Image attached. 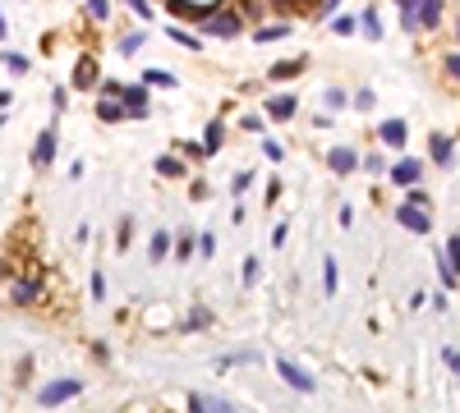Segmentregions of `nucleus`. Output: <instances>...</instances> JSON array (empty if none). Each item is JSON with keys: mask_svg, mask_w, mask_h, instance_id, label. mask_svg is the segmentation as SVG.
Masks as SVG:
<instances>
[{"mask_svg": "<svg viewBox=\"0 0 460 413\" xmlns=\"http://www.w3.org/2000/svg\"><path fill=\"white\" fill-rule=\"evenodd\" d=\"M78 390H83V381H78V377L51 381V386H42V390H37V404H42V409H55V404H65V400H74Z\"/></svg>", "mask_w": 460, "mask_h": 413, "instance_id": "f257e3e1", "label": "nucleus"}, {"mask_svg": "<svg viewBox=\"0 0 460 413\" xmlns=\"http://www.w3.org/2000/svg\"><path fill=\"white\" fill-rule=\"evenodd\" d=\"M396 221L405 225L410 234H428V230H433V221H428V206H414V202H400V206H396Z\"/></svg>", "mask_w": 460, "mask_h": 413, "instance_id": "f03ea898", "label": "nucleus"}, {"mask_svg": "<svg viewBox=\"0 0 460 413\" xmlns=\"http://www.w3.org/2000/svg\"><path fill=\"white\" fill-rule=\"evenodd\" d=\"M277 372H281V381H286V386H295L299 395H313V390H318V381L309 377L304 368H299V363H290V358H281L277 363Z\"/></svg>", "mask_w": 460, "mask_h": 413, "instance_id": "7ed1b4c3", "label": "nucleus"}, {"mask_svg": "<svg viewBox=\"0 0 460 413\" xmlns=\"http://www.w3.org/2000/svg\"><path fill=\"white\" fill-rule=\"evenodd\" d=\"M120 106H124V115H129V120H148V87H120Z\"/></svg>", "mask_w": 460, "mask_h": 413, "instance_id": "20e7f679", "label": "nucleus"}, {"mask_svg": "<svg viewBox=\"0 0 460 413\" xmlns=\"http://www.w3.org/2000/svg\"><path fill=\"white\" fill-rule=\"evenodd\" d=\"M387 175H391V184H419V175H424V165L414 161V156H405V161H396V165H387Z\"/></svg>", "mask_w": 460, "mask_h": 413, "instance_id": "39448f33", "label": "nucleus"}, {"mask_svg": "<svg viewBox=\"0 0 460 413\" xmlns=\"http://www.w3.org/2000/svg\"><path fill=\"white\" fill-rule=\"evenodd\" d=\"M203 28H208L212 37H235L240 33V14H217V9H212V14L203 18Z\"/></svg>", "mask_w": 460, "mask_h": 413, "instance_id": "423d86ee", "label": "nucleus"}, {"mask_svg": "<svg viewBox=\"0 0 460 413\" xmlns=\"http://www.w3.org/2000/svg\"><path fill=\"white\" fill-rule=\"evenodd\" d=\"M51 161H55V129H42V133H37V143H33V165H42V170H46Z\"/></svg>", "mask_w": 460, "mask_h": 413, "instance_id": "0eeeda50", "label": "nucleus"}, {"mask_svg": "<svg viewBox=\"0 0 460 413\" xmlns=\"http://www.w3.org/2000/svg\"><path fill=\"white\" fill-rule=\"evenodd\" d=\"M428 152H433L437 165H451L456 161V138L451 133H433V138H428Z\"/></svg>", "mask_w": 460, "mask_h": 413, "instance_id": "6e6552de", "label": "nucleus"}, {"mask_svg": "<svg viewBox=\"0 0 460 413\" xmlns=\"http://www.w3.org/2000/svg\"><path fill=\"white\" fill-rule=\"evenodd\" d=\"M70 83H74V87H97V55H78Z\"/></svg>", "mask_w": 460, "mask_h": 413, "instance_id": "1a4fd4ad", "label": "nucleus"}, {"mask_svg": "<svg viewBox=\"0 0 460 413\" xmlns=\"http://www.w3.org/2000/svg\"><path fill=\"white\" fill-rule=\"evenodd\" d=\"M414 23L419 28H437L442 23V0H419L414 5Z\"/></svg>", "mask_w": 460, "mask_h": 413, "instance_id": "9d476101", "label": "nucleus"}, {"mask_svg": "<svg viewBox=\"0 0 460 413\" xmlns=\"http://www.w3.org/2000/svg\"><path fill=\"white\" fill-rule=\"evenodd\" d=\"M327 165L336 175H350V170H359V156H355V147H336V152H327Z\"/></svg>", "mask_w": 460, "mask_h": 413, "instance_id": "9b49d317", "label": "nucleus"}, {"mask_svg": "<svg viewBox=\"0 0 460 413\" xmlns=\"http://www.w3.org/2000/svg\"><path fill=\"white\" fill-rule=\"evenodd\" d=\"M378 138H383L387 147H405V138H410V124H405V120H383V129H378Z\"/></svg>", "mask_w": 460, "mask_h": 413, "instance_id": "f8f14e48", "label": "nucleus"}, {"mask_svg": "<svg viewBox=\"0 0 460 413\" xmlns=\"http://www.w3.org/2000/svg\"><path fill=\"white\" fill-rule=\"evenodd\" d=\"M97 120H102V124L129 120V115H124V106H120V97H102V101H97Z\"/></svg>", "mask_w": 460, "mask_h": 413, "instance_id": "ddd939ff", "label": "nucleus"}, {"mask_svg": "<svg viewBox=\"0 0 460 413\" xmlns=\"http://www.w3.org/2000/svg\"><path fill=\"white\" fill-rule=\"evenodd\" d=\"M295 111H299V101L290 92H281V97H272V101H267V115H272V120H295Z\"/></svg>", "mask_w": 460, "mask_h": 413, "instance_id": "4468645a", "label": "nucleus"}, {"mask_svg": "<svg viewBox=\"0 0 460 413\" xmlns=\"http://www.w3.org/2000/svg\"><path fill=\"white\" fill-rule=\"evenodd\" d=\"M37 299H42V280H18L14 285V303L18 308H33Z\"/></svg>", "mask_w": 460, "mask_h": 413, "instance_id": "2eb2a0df", "label": "nucleus"}, {"mask_svg": "<svg viewBox=\"0 0 460 413\" xmlns=\"http://www.w3.org/2000/svg\"><path fill=\"white\" fill-rule=\"evenodd\" d=\"M221 143H226V124H221V120H212V124H208V133H203V152H208V156H217V152H221Z\"/></svg>", "mask_w": 460, "mask_h": 413, "instance_id": "dca6fc26", "label": "nucleus"}, {"mask_svg": "<svg viewBox=\"0 0 460 413\" xmlns=\"http://www.w3.org/2000/svg\"><path fill=\"white\" fill-rule=\"evenodd\" d=\"M171 253H175V262H189V258H193V253H198V239H193V234H189V230H184V234H180V239H171Z\"/></svg>", "mask_w": 460, "mask_h": 413, "instance_id": "f3484780", "label": "nucleus"}, {"mask_svg": "<svg viewBox=\"0 0 460 413\" xmlns=\"http://www.w3.org/2000/svg\"><path fill=\"white\" fill-rule=\"evenodd\" d=\"M143 87H175L171 69H143Z\"/></svg>", "mask_w": 460, "mask_h": 413, "instance_id": "a211bd4d", "label": "nucleus"}, {"mask_svg": "<svg viewBox=\"0 0 460 413\" xmlns=\"http://www.w3.org/2000/svg\"><path fill=\"white\" fill-rule=\"evenodd\" d=\"M156 175H161V180H180L184 161H180V156H161V161H156Z\"/></svg>", "mask_w": 460, "mask_h": 413, "instance_id": "6ab92c4d", "label": "nucleus"}, {"mask_svg": "<svg viewBox=\"0 0 460 413\" xmlns=\"http://www.w3.org/2000/svg\"><path fill=\"white\" fill-rule=\"evenodd\" d=\"M166 258H171V234L156 230L152 234V262H166Z\"/></svg>", "mask_w": 460, "mask_h": 413, "instance_id": "aec40b11", "label": "nucleus"}, {"mask_svg": "<svg viewBox=\"0 0 460 413\" xmlns=\"http://www.w3.org/2000/svg\"><path fill=\"white\" fill-rule=\"evenodd\" d=\"M336 285H341V271H336V258H327V267H322V290H327V299L336 294Z\"/></svg>", "mask_w": 460, "mask_h": 413, "instance_id": "412c9836", "label": "nucleus"}, {"mask_svg": "<svg viewBox=\"0 0 460 413\" xmlns=\"http://www.w3.org/2000/svg\"><path fill=\"white\" fill-rule=\"evenodd\" d=\"M414 5H419V0H396V9H400V28H405V33H414Z\"/></svg>", "mask_w": 460, "mask_h": 413, "instance_id": "4be33fe9", "label": "nucleus"}, {"mask_svg": "<svg viewBox=\"0 0 460 413\" xmlns=\"http://www.w3.org/2000/svg\"><path fill=\"white\" fill-rule=\"evenodd\" d=\"M437 275H442L446 290H456V258H446V253H442V262H437Z\"/></svg>", "mask_w": 460, "mask_h": 413, "instance_id": "5701e85b", "label": "nucleus"}, {"mask_svg": "<svg viewBox=\"0 0 460 413\" xmlns=\"http://www.w3.org/2000/svg\"><path fill=\"white\" fill-rule=\"evenodd\" d=\"M189 404H193V409H221V413H226V409H230V400H212V395H189Z\"/></svg>", "mask_w": 460, "mask_h": 413, "instance_id": "b1692460", "label": "nucleus"}, {"mask_svg": "<svg viewBox=\"0 0 460 413\" xmlns=\"http://www.w3.org/2000/svg\"><path fill=\"white\" fill-rule=\"evenodd\" d=\"M87 18L106 23V18H111V0H87Z\"/></svg>", "mask_w": 460, "mask_h": 413, "instance_id": "393cba45", "label": "nucleus"}, {"mask_svg": "<svg viewBox=\"0 0 460 413\" xmlns=\"http://www.w3.org/2000/svg\"><path fill=\"white\" fill-rule=\"evenodd\" d=\"M299 69H304V60H281V65H272V78H295Z\"/></svg>", "mask_w": 460, "mask_h": 413, "instance_id": "a878e982", "label": "nucleus"}, {"mask_svg": "<svg viewBox=\"0 0 460 413\" xmlns=\"http://www.w3.org/2000/svg\"><path fill=\"white\" fill-rule=\"evenodd\" d=\"M359 23H364V33H368V42H378V37H383V18L373 14V9H368L364 18H359Z\"/></svg>", "mask_w": 460, "mask_h": 413, "instance_id": "bb28decb", "label": "nucleus"}, {"mask_svg": "<svg viewBox=\"0 0 460 413\" xmlns=\"http://www.w3.org/2000/svg\"><path fill=\"white\" fill-rule=\"evenodd\" d=\"M171 42H180V46H189V51H198V37H193V33H184V28H171Z\"/></svg>", "mask_w": 460, "mask_h": 413, "instance_id": "cd10ccee", "label": "nucleus"}, {"mask_svg": "<svg viewBox=\"0 0 460 413\" xmlns=\"http://www.w3.org/2000/svg\"><path fill=\"white\" fill-rule=\"evenodd\" d=\"M253 358H258L253 349H240V353H226V358H221L217 368H235V363H253Z\"/></svg>", "mask_w": 460, "mask_h": 413, "instance_id": "c85d7f7f", "label": "nucleus"}, {"mask_svg": "<svg viewBox=\"0 0 460 413\" xmlns=\"http://www.w3.org/2000/svg\"><path fill=\"white\" fill-rule=\"evenodd\" d=\"M249 184H253V175L240 170V175H235V184H230V193H235V198H244V193H249Z\"/></svg>", "mask_w": 460, "mask_h": 413, "instance_id": "c756f323", "label": "nucleus"}, {"mask_svg": "<svg viewBox=\"0 0 460 413\" xmlns=\"http://www.w3.org/2000/svg\"><path fill=\"white\" fill-rule=\"evenodd\" d=\"M208 321H212V312H208V308H193V317L184 321V331H198V326H208Z\"/></svg>", "mask_w": 460, "mask_h": 413, "instance_id": "7c9ffc66", "label": "nucleus"}, {"mask_svg": "<svg viewBox=\"0 0 460 413\" xmlns=\"http://www.w3.org/2000/svg\"><path fill=\"white\" fill-rule=\"evenodd\" d=\"M286 33H290L286 23H281V28H258V42H281V37H286Z\"/></svg>", "mask_w": 460, "mask_h": 413, "instance_id": "2f4dec72", "label": "nucleus"}, {"mask_svg": "<svg viewBox=\"0 0 460 413\" xmlns=\"http://www.w3.org/2000/svg\"><path fill=\"white\" fill-rule=\"evenodd\" d=\"M180 152H184V156H189V161H208V152H203V143H184V147H180Z\"/></svg>", "mask_w": 460, "mask_h": 413, "instance_id": "473e14b6", "label": "nucleus"}, {"mask_svg": "<svg viewBox=\"0 0 460 413\" xmlns=\"http://www.w3.org/2000/svg\"><path fill=\"white\" fill-rule=\"evenodd\" d=\"M364 165H368V175H383V170H387V156H378V152H368V161H364Z\"/></svg>", "mask_w": 460, "mask_h": 413, "instance_id": "72a5a7b5", "label": "nucleus"}, {"mask_svg": "<svg viewBox=\"0 0 460 413\" xmlns=\"http://www.w3.org/2000/svg\"><path fill=\"white\" fill-rule=\"evenodd\" d=\"M115 243H120V248H129V243H134V221H120V239H115Z\"/></svg>", "mask_w": 460, "mask_h": 413, "instance_id": "f704fd0d", "label": "nucleus"}, {"mask_svg": "<svg viewBox=\"0 0 460 413\" xmlns=\"http://www.w3.org/2000/svg\"><path fill=\"white\" fill-rule=\"evenodd\" d=\"M5 69H14V74H23V69H28V60H23V55H14V51H5Z\"/></svg>", "mask_w": 460, "mask_h": 413, "instance_id": "c9c22d12", "label": "nucleus"}, {"mask_svg": "<svg viewBox=\"0 0 460 413\" xmlns=\"http://www.w3.org/2000/svg\"><path fill=\"white\" fill-rule=\"evenodd\" d=\"M258 280V258H244V285Z\"/></svg>", "mask_w": 460, "mask_h": 413, "instance_id": "e433bc0d", "label": "nucleus"}, {"mask_svg": "<svg viewBox=\"0 0 460 413\" xmlns=\"http://www.w3.org/2000/svg\"><path fill=\"white\" fill-rule=\"evenodd\" d=\"M139 46H143V37H124V42H120V55H139Z\"/></svg>", "mask_w": 460, "mask_h": 413, "instance_id": "4c0bfd02", "label": "nucleus"}, {"mask_svg": "<svg viewBox=\"0 0 460 413\" xmlns=\"http://www.w3.org/2000/svg\"><path fill=\"white\" fill-rule=\"evenodd\" d=\"M405 202H414V206H428V193H424V189H414V184H410V193H405Z\"/></svg>", "mask_w": 460, "mask_h": 413, "instance_id": "58836bf2", "label": "nucleus"}, {"mask_svg": "<svg viewBox=\"0 0 460 413\" xmlns=\"http://www.w3.org/2000/svg\"><path fill=\"white\" fill-rule=\"evenodd\" d=\"M442 363H446V368H451V372L460 368V353H456V344H446V349H442Z\"/></svg>", "mask_w": 460, "mask_h": 413, "instance_id": "ea45409f", "label": "nucleus"}, {"mask_svg": "<svg viewBox=\"0 0 460 413\" xmlns=\"http://www.w3.org/2000/svg\"><path fill=\"white\" fill-rule=\"evenodd\" d=\"M51 106H55V111H65V106H70V92H65V87H55V92H51Z\"/></svg>", "mask_w": 460, "mask_h": 413, "instance_id": "a19ab883", "label": "nucleus"}, {"mask_svg": "<svg viewBox=\"0 0 460 413\" xmlns=\"http://www.w3.org/2000/svg\"><path fill=\"white\" fill-rule=\"evenodd\" d=\"M355 106H359V111H373V92H368V87H364V92H355Z\"/></svg>", "mask_w": 460, "mask_h": 413, "instance_id": "79ce46f5", "label": "nucleus"}, {"mask_svg": "<svg viewBox=\"0 0 460 413\" xmlns=\"http://www.w3.org/2000/svg\"><path fill=\"white\" fill-rule=\"evenodd\" d=\"M198 253H203V258H212V253H217V239H212V234H203V239H198Z\"/></svg>", "mask_w": 460, "mask_h": 413, "instance_id": "37998d69", "label": "nucleus"}, {"mask_svg": "<svg viewBox=\"0 0 460 413\" xmlns=\"http://www.w3.org/2000/svg\"><path fill=\"white\" fill-rule=\"evenodd\" d=\"M129 9H134L139 18H152V5H148V0H129Z\"/></svg>", "mask_w": 460, "mask_h": 413, "instance_id": "c03bdc74", "label": "nucleus"}, {"mask_svg": "<svg viewBox=\"0 0 460 413\" xmlns=\"http://www.w3.org/2000/svg\"><path fill=\"white\" fill-rule=\"evenodd\" d=\"M286 234H290V221H281L277 230H272V243H277V248H281V243H286Z\"/></svg>", "mask_w": 460, "mask_h": 413, "instance_id": "a18cd8bd", "label": "nucleus"}, {"mask_svg": "<svg viewBox=\"0 0 460 413\" xmlns=\"http://www.w3.org/2000/svg\"><path fill=\"white\" fill-rule=\"evenodd\" d=\"M244 129H249V133H262V115H244Z\"/></svg>", "mask_w": 460, "mask_h": 413, "instance_id": "49530a36", "label": "nucleus"}, {"mask_svg": "<svg viewBox=\"0 0 460 413\" xmlns=\"http://www.w3.org/2000/svg\"><path fill=\"white\" fill-rule=\"evenodd\" d=\"M262 152H267V161H281V156H286V147H281V143H267Z\"/></svg>", "mask_w": 460, "mask_h": 413, "instance_id": "de8ad7c7", "label": "nucleus"}, {"mask_svg": "<svg viewBox=\"0 0 460 413\" xmlns=\"http://www.w3.org/2000/svg\"><path fill=\"white\" fill-rule=\"evenodd\" d=\"M92 299H106V275H92Z\"/></svg>", "mask_w": 460, "mask_h": 413, "instance_id": "09e8293b", "label": "nucleus"}, {"mask_svg": "<svg viewBox=\"0 0 460 413\" xmlns=\"http://www.w3.org/2000/svg\"><path fill=\"white\" fill-rule=\"evenodd\" d=\"M341 9V0H327V5H322V14H336Z\"/></svg>", "mask_w": 460, "mask_h": 413, "instance_id": "8fccbe9b", "label": "nucleus"}, {"mask_svg": "<svg viewBox=\"0 0 460 413\" xmlns=\"http://www.w3.org/2000/svg\"><path fill=\"white\" fill-rule=\"evenodd\" d=\"M5 33H9V23H5V14H0V42H5Z\"/></svg>", "mask_w": 460, "mask_h": 413, "instance_id": "3c124183", "label": "nucleus"}, {"mask_svg": "<svg viewBox=\"0 0 460 413\" xmlns=\"http://www.w3.org/2000/svg\"><path fill=\"white\" fill-rule=\"evenodd\" d=\"M5 275H9V262H0V280H5Z\"/></svg>", "mask_w": 460, "mask_h": 413, "instance_id": "603ef678", "label": "nucleus"}, {"mask_svg": "<svg viewBox=\"0 0 460 413\" xmlns=\"http://www.w3.org/2000/svg\"><path fill=\"white\" fill-rule=\"evenodd\" d=\"M281 5H299V0H281Z\"/></svg>", "mask_w": 460, "mask_h": 413, "instance_id": "864d4df0", "label": "nucleus"}]
</instances>
